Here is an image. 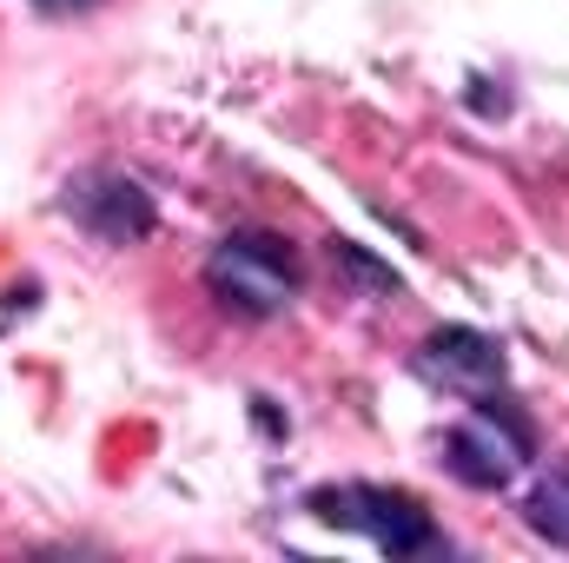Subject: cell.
I'll return each instance as SVG.
<instances>
[{
    "label": "cell",
    "instance_id": "obj_1",
    "mask_svg": "<svg viewBox=\"0 0 569 563\" xmlns=\"http://www.w3.org/2000/svg\"><path fill=\"white\" fill-rule=\"evenodd\" d=\"M298 253L291 239L266 233V226H246V233H226L206 259V292L232 312V318H279L284 305L298 298Z\"/></svg>",
    "mask_w": 569,
    "mask_h": 563
},
{
    "label": "cell",
    "instance_id": "obj_2",
    "mask_svg": "<svg viewBox=\"0 0 569 563\" xmlns=\"http://www.w3.org/2000/svg\"><path fill=\"white\" fill-rule=\"evenodd\" d=\"M305 511L331 531H358L371 537L385 557H425V551H443L430 511L411 497V491H391V484H318L305 497Z\"/></svg>",
    "mask_w": 569,
    "mask_h": 563
},
{
    "label": "cell",
    "instance_id": "obj_3",
    "mask_svg": "<svg viewBox=\"0 0 569 563\" xmlns=\"http://www.w3.org/2000/svg\"><path fill=\"white\" fill-rule=\"evenodd\" d=\"M530 451H537V431H530V418L517 412V398L503 385L477 392V412L443 437V464L470 491H503L530 464Z\"/></svg>",
    "mask_w": 569,
    "mask_h": 563
},
{
    "label": "cell",
    "instance_id": "obj_4",
    "mask_svg": "<svg viewBox=\"0 0 569 563\" xmlns=\"http://www.w3.org/2000/svg\"><path fill=\"white\" fill-rule=\"evenodd\" d=\"M67 213L100 239V246H140L146 233L159 226V213H152V192H146L140 179H127V172H80L73 186H67Z\"/></svg>",
    "mask_w": 569,
    "mask_h": 563
},
{
    "label": "cell",
    "instance_id": "obj_5",
    "mask_svg": "<svg viewBox=\"0 0 569 563\" xmlns=\"http://www.w3.org/2000/svg\"><path fill=\"white\" fill-rule=\"evenodd\" d=\"M418 372H425L430 385H443V392L477 398V392H497V385L510 378V358H503V345H497L490 332H477V325H437L425 345H418Z\"/></svg>",
    "mask_w": 569,
    "mask_h": 563
},
{
    "label": "cell",
    "instance_id": "obj_6",
    "mask_svg": "<svg viewBox=\"0 0 569 563\" xmlns=\"http://www.w3.org/2000/svg\"><path fill=\"white\" fill-rule=\"evenodd\" d=\"M523 524H530L543 544L569 551V457L563 464H550V471L530 484V497H523Z\"/></svg>",
    "mask_w": 569,
    "mask_h": 563
},
{
    "label": "cell",
    "instance_id": "obj_7",
    "mask_svg": "<svg viewBox=\"0 0 569 563\" xmlns=\"http://www.w3.org/2000/svg\"><path fill=\"white\" fill-rule=\"evenodd\" d=\"M331 266L358 285V292H378V298H398V292H405V279H398L385 259H371L358 239H331Z\"/></svg>",
    "mask_w": 569,
    "mask_h": 563
},
{
    "label": "cell",
    "instance_id": "obj_8",
    "mask_svg": "<svg viewBox=\"0 0 569 563\" xmlns=\"http://www.w3.org/2000/svg\"><path fill=\"white\" fill-rule=\"evenodd\" d=\"M40 13H53V20H73V13H93L100 0H33Z\"/></svg>",
    "mask_w": 569,
    "mask_h": 563
}]
</instances>
